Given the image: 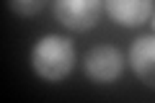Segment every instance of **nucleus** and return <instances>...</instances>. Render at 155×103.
<instances>
[{"instance_id": "nucleus-6", "label": "nucleus", "mask_w": 155, "mask_h": 103, "mask_svg": "<svg viewBox=\"0 0 155 103\" xmlns=\"http://www.w3.org/2000/svg\"><path fill=\"white\" fill-rule=\"evenodd\" d=\"M41 0H11V8L18 13V16H36L41 11Z\"/></svg>"}, {"instance_id": "nucleus-1", "label": "nucleus", "mask_w": 155, "mask_h": 103, "mask_svg": "<svg viewBox=\"0 0 155 103\" xmlns=\"http://www.w3.org/2000/svg\"><path fill=\"white\" fill-rule=\"evenodd\" d=\"M31 67L41 80L60 82L75 67V47L70 39L47 34L31 47Z\"/></svg>"}, {"instance_id": "nucleus-2", "label": "nucleus", "mask_w": 155, "mask_h": 103, "mask_svg": "<svg viewBox=\"0 0 155 103\" xmlns=\"http://www.w3.org/2000/svg\"><path fill=\"white\" fill-rule=\"evenodd\" d=\"M83 70L85 75L91 77L98 85H109V82L119 80L124 70V57L116 47H109V44H98V47H91L85 52L83 60Z\"/></svg>"}, {"instance_id": "nucleus-7", "label": "nucleus", "mask_w": 155, "mask_h": 103, "mask_svg": "<svg viewBox=\"0 0 155 103\" xmlns=\"http://www.w3.org/2000/svg\"><path fill=\"white\" fill-rule=\"evenodd\" d=\"M153 31H155V18H153Z\"/></svg>"}, {"instance_id": "nucleus-3", "label": "nucleus", "mask_w": 155, "mask_h": 103, "mask_svg": "<svg viewBox=\"0 0 155 103\" xmlns=\"http://www.w3.org/2000/svg\"><path fill=\"white\" fill-rule=\"evenodd\" d=\"M104 0H54V18L70 31H88L98 23Z\"/></svg>"}, {"instance_id": "nucleus-5", "label": "nucleus", "mask_w": 155, "mask_h": 103, "mask_svg": "<svg viewBox=\"0 0 155 103\" xmlns=\"http://www.w3.org/2000/svg\"><path fill=\"white\" fill-rule=\"evenodd\" d=\"M129 65L140 82L155 88V36H140L129 47Z\"/></svg>"}, {"instance_id": "nucleus-4", "label": "nucleus", "mask_w": 155, "mask_h": 103, "mask_svg": "<svg viewBox=\"0 0 155 103\" xmlns=\"http://www.w3.org/2000/svg\"><path fill=\"white\" fill-rule=\"evenodd\" d=\"M104 8L119 26L137 28L153 16V0H104Z\"/></svg>"}]
</instances>
